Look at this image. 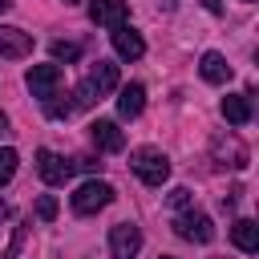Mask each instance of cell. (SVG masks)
Instances as JSON below:
<instances>
[{"instance_id": "5b68a950", "label": "cell", "mask_w": 259, "mask_h": 259, "mask_svg": "<svg viewBox=\"0 0 259 259\" xmlns=\"http://www.w3.org/2000/svg\"><path fill=\"white\" fill-rule=\"evenodd\" d=\"M142 251V231L134 223H117L109 227V255L113 259H134Z\"/></svg>"}, {"instance_id": "6da1fadb", "label": "cell", "mask_w": 259, "mask_h": 259, "mask_svg": "<svg viewBox=\"0 0 259 259\" xmlns=\"http://www.w3.org/2000/svg\"><path fill=\"white\" fill-rule=\"evenodd\" d=\"M117 89V65L113 61H97L93 69H89V77L77 85V109H89L93 101H101L105 93H113Z\"/></svg>"}, {"instance_id": "ba28073f", "label": "cell", "mask_w": 259, "mask_h": 259, "mask_svg": "<svg viewBox=\"0 0 259 259\" xmlns=\"http://www.w3.org/2000/svg\"><path fill=\"white\" fill-rule=\"evenodd\" d=\"M125 16H130V4L125 0H89V20L93 24L117 28V24H125Z\"/></svg>"}, {"instance_id": "7c38bea8", "label": "cell", "mask_w": 259, "mask_h": 259, "mask_svg": "<svg viewBox=\"0 0 259 259\" xmlns=\"http://www.w3.org/2000/svg\"><path fill=\"white\" fill-rule=\"evenodd\" d=\"M198 73H202V81H210V85H223V81L231 77V65H227V57H223V53H202V65H198Z\"/></svg>"}, {"instance_id": "d6986e66", "label": "cell", "mask_w": 259, "mask_h": 259, "mask_svg": "<svg viewBox=\"0 0 259 259\" xmlns=\"http://www.w3.org/2000/svg\"><path fill=\"white\" fill-rule=\"evenodd\" d=\"M170 206H174V210H186V206H190V190H186V186H178V190L170 194Z\"/></svg>"}, {"instance_id": "277c9868", "label": "cell", "mask_w": 259, "mask_h": 259, "mask_svg": "<svg viewBox=\"0 0 259 259\" xmlns=\"http://www.w3.org/2000/svg\"><path fill=\"white\" fill-rule=\"evenodd\" d=\"M73 170H77V162H65V158L53 154V150H36V174H40L49 186H65V182L73 178Z\"/></svg>"}, {"instance_id": "30bf717a", "label": "cell", "mask_w": 259, "mask_h": 259, "mask_svg": "<svg viewBox=\"0 0 259 259\" xmlns=\"http://www.w3.org/2000/svg\"><path fill=\"white\" fill-rule=\"evenodd\" d=\"M32 53V36L24 28H0V61H20Z\"/></svg>"}, {"instance_id": "4fadbf2b", "label": "cell", "mask_w": 259, "mask_h": 259, "mask_svg": "<svg viewBox=\"0 0 259 259\" xmlns=\"http://www.w3.org/2000/svg\"><path fill=\"white\" fill-rule=\"evenodd\" d=\"M142 105H146V89H142L138 81H134V85H121V93H117V113H121V117H138Z\"/></svg>"}, {"instance_id": "cb8c5ba5", "label": "cell", "mask_w": 259, "mask_h": 259, "mask_svg": "<svg viewBox=\"0 0 259 259\" xmlns=\"http://www.w3.org/2000/svg\"><path fill=\"white\" fill-rule=\"evenodd\" d=\"M65 4H73V0H65Z\"/></svg>"}, {"instance_id": "8992f818", "label": "cell", "mask_w": 259, "mask_h": 259, "mask_svg": "<svg viewBox=\"0 0 259 259\" xmlns=\"http://www.w3.org/2000/svg\"><path fill=\"white\" fill-rule=\"evenodd\" d=\"M174 231H178L182 239H190V243H210V239H214V223H210L206 214H198V210L178 214V219H174Z\"/></svg>"}, {"instance_id": "44dd1931", "label": "cell", "mask_w": 259, "mask_h": 259, "mask_svg": "<svg viewBox=\"0 0 259 259\" xmlns=\"http://www.w3.org/2000/svg\"><path fill=\"white\" fill-rule=\"evenodd\" d=\"M8 8H12V0H0V12H8Z\"/></svg>"}, {"instance_id": "e0dca14e", "label": "cell", "mask_w": 259, "mask_h": 259, "mask_svg": "<svg viewBox=\"0 0 259 259\" xmlns=\"http://www.w3.org/2000/svg\"><path fill=\"white\" fill-rule=\"evenodd\" d=\"M16 150H0V186L4 182H12V174H16Z\"/></svg>"}, {"instance_id": "3957f363", "label": "cell", "mask_w": 259, "mask_h": 259, "mask_svg": "<svg viewBox=\"0 0 259 259\" xmlns=\"http://www.w3.org/2000/svg\"><path fill=\"white\" fill-rule=\"evenodd\" d=\"M109 202H113V186H109V182H97V178H93V182H81L77 194H73V210H77V214H97V210L109 206Z\"/></svg>"}, {"instance_id": "2e32d148", "label": "cell", "mask_w": 259, "mask_h": 259, "mask_svg": "<svg viewBox=\"0 0 259 259\" xmlns=\"http://www.w3.org/2000/svg\"><path fill=\"white\" fill-rule=\"evenodd\" d=\"M81 57V45L73 40H53V61H77Z\"/></svg>"}, {"instance_id": "ffe728a7", "label": "cell", "mask_w": 259, "mask_h": 259, "mask_svg": "<svg viewBox=\"0 0 259 259\" xmlns=\"http://www.w3.org/2000/svg\"><path fill=\"white\" fill-rule=\"evenodd\" d=\"M4 219H8V206H4V202H0V227H4Z\"/></svg>"}, {"instance_id": "8fae6325", "label": "cell", "mask_w": 259, "mask_h": 259, "mask_svg": "<svg viewBox=\"0 0 259 259\" xmlns=\"http://www.w3.org/2000/svg\"><path fill=\"white\" fill-rule=\"evenodd\" d=\"M113 49H117V57H121V61H138V57L146 53V40H142V32H134V28L117 24V28H113Z\"/></svg>"}, {"instance_id": "ac0fdd59", "label": "cell", "mask_w": 259, "mask_h": 259, "mask_svg": "<svg viewBox=\"0 0 259 259\" xmlns=\"http://www.w3.org/2000/svg\"><path fill=\"white\" fill-rule=\"evenodd\" d=\"M36 214H40L45 223H53V219H57V198H53V194H40V198H36Z\"/></svg>"}, {"instance_id": "9a60e30c", "label": "cell", "mask_w": 259, "mask_h": 259, "mask_svg": "<svg viewBox=\"0 0 259 259\" xmlns=\"http://www.w3.org/2000/svg\"><path fill=\"white\" fill-rule=\"evenodd\" d=\"M231 243H235L239 251H247V255H251V251L259 247V227H255L251 219H239V223L231 227Z\"/></svg>"}, {"instance_id": "603a6c76", "label": "cell", "mask_w": 259, "mask_h": 259, "mask_svg": "<svg viewBox=\"0 0 259 259\" xmlns=\"http://www.w3.org/2000/svg\"><path fill=\"white\" fill-rule=\"evenodd\" d=\"M162 259H174V255H162Z\"/></svg>"}, {"instance_id": "7402d4cb", "label": "cell", "mask_w": 259, "mask_h": 259, "mask_svg": "<svg viewBox=\"0 0 259 259\" xmlns=\"http://www.w3.org/2000/svg\"><path fill=\"white\" fill-rule=\"evenodd\" d=\"M4 125H8V117H4V113H0V134H4Z\"/></svg>"}, {"instance_id": "52a82bcc", "label": "cell", "mask_w": 259, "mask_h": 259, "mask_svg": "<svg viewBox=\"0 0 259 259\" xmlns=\"http://www.w3.org/2000/svg\"><path fill=\"white\" fill-rule=\"evenodd\" d=\"M24 81H28V89H32V97H40V101H49V97L57 93V85H61V69H57V65H32Z\"/></svg>"}, {"instance_id": "5bb4252c", "label": "cell", "mask_w": 259, "mask_h": 259, "mask_svg": "<svg viewBox=\"0 0 259 259\" xmlns=\"http://www.w3.org/2000/svg\"><path fill=\"white\" fill-rule=\"evenodd\" d=\"M223 117H227L231 125H247V121H251V97H247V93L223 97Z\"/></svg>"}, {"instance_id": "9c48e42d", "label": "cell", "mask_w": 259, "mask_h": 259, "mask_svg": "<svg viewBox=\"0 0 259 259\" xmlns=\"http://www.w3.org/2000/svg\"><path fill=\"white\" fill-rule=\"evenodd\" d=\"M89 138H93V146H97V150H105V154H117V150H125V134L117 130V121H105V117H97V121L89 125Z\"/></svg>"}, {"instance_id": "7a4b0ae2", "label": "cell", "mask_w": 259, "mask_h": 259, "mask_svg": "<svg viewBox=\"0 0 259 259\" xmlns=\"http://www.w3.org/2000/svg\"><path fill=\"white\" fill-rule=\"evenodd\" d=\"M130 166H134V174H138L146 186H162V182L170 178V158H166L162 150H154V146L134 150V154H130Z\"/></svg>"}]
</instances>
